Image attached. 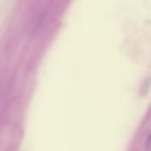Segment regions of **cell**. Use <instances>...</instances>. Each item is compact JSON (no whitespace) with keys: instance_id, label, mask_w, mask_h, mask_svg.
Wrapping results in <instances>:
<instances>
[{"instance_id":"1","label":"cell","mask_w":151,"mask_h":151,"mask_svg":"<svg viewBox=\"0 0 151 151\" xmlns=\"http://www.w3.org/2000/svg\"><path fill=\"white\" fill-rule=\"evenodd\" d=\"M146 149L151 150V131H150L149 137H147V139H146Z\"/></svg>"}]
</instances>
